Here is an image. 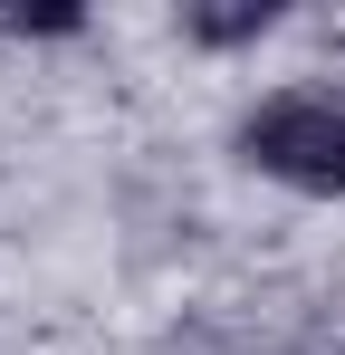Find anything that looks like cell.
<instances>
[{
    "mask_svg": "<svg viewBox=\"0 0 345 355\" xmlns=\"http://www.w3.org/2000/svg\"><path fill=\"white\" fill-rule=\"evenodd\" d=\"M278 29V10L269 0H230V10H182V39L192 49H249V39H269Z\"/></svg>",
    "mask_w": 345,
    "mask_h": 355,
    "instance_id": "7a4b0ae2",
    "label": "cell"
},
{
    "mask_svg": "<svg viewBox=\"0 0 345 355\" xmlns=\"http://www.w3.org/2000/svg\"><path fill=\"white\" fill-rule=\"evenodd\" d=\"M240 164L249 173L288 182L307 202H336L345 192V96L336 87H278L240 116Z\"/></svg>",
    "mask_w": 345,
    "mask_h": 355,
    "instance_id": "6da1fadb",
    "label": "cell"
}]
</instances>
